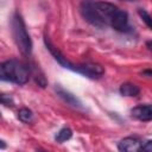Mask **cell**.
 <instances>
[{
  "label": "cell",
  "mask_w": 152,
  "mask_h": 152,
  "mask_svg": "<svg viewBox=\"0 0 152 152\" xmlns=\"http://www.w3.org/2000/svg\"><path fill=\"white\" fill-rule=\"evenodd\" d=\"M120 94L124 95V96H129V97H133V96H137L139 95L140 93V89L138 86H135L134 83H129V82H126V83H122L120 86Z\"/></svg>",
  "instance_id": "obj_11"
},
{
  "label": "cell",
  "mask_w": 152,
  "mask_h": 152,
  "mask_svg": "<svg viewBox=\"0 0 152 152\" xmlns=\"http://www.w3.org/2000/svg\"><path fill=\"white\" fill-rule=\"evenodd\" d=\"M44 43H45L46 49L50 51V53L53 56V58H55L61 65H63L64 68L70 69V70H72V71H76V65H77V64H72L71 62H69V61L66 59V57H64V55L50 42V39H49L46 36H45V38H44Z\"/></svg>",
  "instance_id": "obj_6"
},
{
  "label": "cell",
  "mask_w": 152,
  "mask_h": 152,
  "mask_svg": "<svg viewBox=\"0 0 152 152\" xmlns=\"http://www.w3.org/2000/svg\"><path fill=\"white\" fill-rule=\"evenodd\" d=\"M18 119L24 124H30L33 120V113L28 108H21L18 112Z\"/></svg>",
  "instance_id": "obj_12"
},
{
  "label": "cell",
  "mask_w": 152,
  "mask_h": 152,
  "mask_svg": "<svg viewBox=\"0 0 152 152\" xmlns=\"http://www.w3.org/2000/svg\"><path fill=\"white\" fill-rule=\"evenodd\" d=\"M138 13H139L140 18L142 19V21L147 25V27L152 30V18H151V15H150L145 10H142V8H139V10H138Z\"/></svg>",
  "instance_id": "obj_14"
},
{
  "label": "cell",
  "mask_w": 152,
  "mask_h": 152,
  "mask_svg": "<svg viewBox=\"0 0 152 152\" xmlns=\"http://www.w3.org/2000/svg\"><path fill=\"white\" fill-rule=\"evenodd\" d=\"M56 93H57V95H58L64 102H66L68 104H70V106H72V107H75V108H81V107H82L81 101H80L74 94H71L70 91L65 90V89L62 88L61 86H57V87H56Z\"/></svg>",
  "instance_id": "obj_10"
},
{
  "label": "cell",
  "mask_w": 152,
  "mask_h": 152,
  "mask_svg": "<svg viewBox=\"0 0 152 152\" xmlns=\"http://www.w3.org/2000/svg\"><path fill=\"white\" fill-rule=\"evenodd\" d=\"M141 150L146 151V152H152V140L145 141V144L141 145Z\"/></svg>",
  "instance_id": "obj_15"
},
{
  "label": "cell",
  "mask_w": 152,
  "mask_h": 152,
  "mask_svg": "<svg viewBox=\"0 0 152 152\" xmlns=\"http://www.w3.org/2000/svg\"><path fill=\"white\" fill-rule=\"evenodd\" d=\"M146 46L148 48V50H151V51H152V40H148V42L146 43Z\"/></svg>",
  "instance_id": "obj_17"
},
{
  "label": "cell",
  "mask_w": 152,
  "mask_h": 152,
  "mask_svg": "<svg viewBox=\"0 0 152 152\" xmlns=\"http://www.w3.org/2000/svg\"><path fill=\"white\" fill-rule=\"evenodd\" d=\"M127 1H135V0H127Z\"/></svg>",
  "instance_id": "obj_19"
},
{
  "label": "cell",
  "mask_w": 152,
  "mask_h": 152,
  "mask_svg": "<svg viewBox=\"0 0 152 152\" xmlns=\"http://www.w3.org/2000/svg\"><path fill=\"white\" fill-rule=\"evenodd\" d=\"M1 80L15 84H25L28 81V68L18 59H10L1 64Z\"/></svg>",
  "instance_id": "obj_1"
},
{
  "label": "cell",
  "mask_w": 152,
  "mask_h": 152,
  "mask_svg": "<svg viewBox=\"0 0 152 152\" xmlns=\"http://www.w3.org/2000/svg\"><path fill=\"white\" fill-rule=\"evenodd\" d=\"M1 102L2 104L5 106H13V101L10 96H6V95H1Z\"/></svg>",
  "instance_id": "obj_16"
},
{
  "label": "cell",
  "mask_w": 152,
  "mask_h": 152,
  "mask_svg": "<svg viewBox=\"0 0 152 152\" xmlns=\"http://www.w3.org/2000/svg\"><path fill=\"white\" fill-rule=\"evenodd\" d=\"M142 75H150V76H152V70H145L142 72Z\"/></svg>",
  "instance_id": "obj_18"
},
{
  "label": "cell",
  "mask_w": 152,
  "mask_h": 152,
  "mask_svg": "<svg viewBox=\"0 0 152 152\" xmlns=\"http://www.w3.org/2000/svg\"><path fill=\"white\" fill-rule=\"evenodd\" d=\"M109 26L112 28H114L115 31H119V32L127 31V28H128V15H127V13L119 8V11L115 13L114 18L112 19Z\"/></svg>",
  "instance_id": "obj_7"
},
{
  "label": "cell",
  "mask_w": 152,
  "mask_h": 152,
  "mask_svg": "<svg viewBox=\"0 0 152 152\" xmlns=\"http://www.w3.org/2000/svg\"><path fill=\"white\" fill-rule=\"evenodd\" d=\"M94 5H95V8H96L101 20L103 21V24L106 26H109L115 13L119 11V7H116L115 5L107 2V1H94Z\"/></svg>",
  "instance_id": "obj_4"
},
{
  "label": "cell",
  "mask_w": 152,
  "mask_h": 152,
  "mask_svg": "<svg viewBox=\"0 0 152 152\" xmlns=\"http://www.w3.org/2000/svg\"><path fill=\"white\" fill-rule=\"evenodd\" d=\"M141 142L139 139L137 138H133V137H127V138H124L119 145H118V148L120 151H124V152H137L139 150H141Z\"/></svg>",
  "instance_id": "obj_9"
},
{
  "label": "cell",
  "mask_w": 152,
  "mask_h": 152,
  "mask_svg": "<svg viewBox=\"0 0 152 152\" xmlns=\"http://www.w3.org/2000/svg\"><path fill=\"white\" fill-rule=\"evenodd\" d=\"M134 119L139 121H151L152 120V104H140L131 110Z\"/></svg>",
  "instance_id": "obj_8"
},
{
  "label": "cell",
  "mask_w": 152,
  "mask_h": 152,
  "mask_svg": "<svg viewBox=\"0 0 152 152\" xmlns=\"http://www.w3.org/2000/svg\"><path fill=\"white\" fill-rule=\"evenodd\" d=\"M11 26H12V36H13V39H14L18 49L20 50V52L23 55L30 56L31 51H32V42L26 31L24 20L19 13H14V15L12 18Z\"/></svg>",
  "instance_id": "obj_2"
},
{
  "label": "cell",
  "mask_w": 152,
  "mask_h": 152,
  "mask_svg": "<svg viewBox=\"0 0 152 152\" xmlns=\"http://www.w3.org/2000/svg\"><path fill=\"white\" fill-rule=\"evenodd\" d=\"M71 135H72L71 129H70L69 127H63L62 129L58 131V133L56 134L55 139H56L57 142H64V141L69 140V139L71 138Z\"/></svg>",
  "instance_id": "obj_13"
},
{
  "label": "cell",
  "mask_w": 152,
  "mask_h": 152,
  "mask_svg": "<svg viewBox=\"0 0 152 152\" xmlns=\"http://www.w3.org/2000/svg\"><path fill=\"white\" fill-rule=\"evenodd\" d=\"M76 72L87 76L89 78H99L104 74L103 68L95 63H83L76 65Z\"/></svg>",
  "instance_id": "obj_5"
},
{
  "label": "cell",
  "mask_w": 152,
  "mask_h": 152,
  "mask_svg": "<svg viewBox=\"0 0 152 152\" xmlns=\"http://www.w3.org/2000/svg\"><path fill=\"white\" fill-rule=\"evenodd\" d=\"M81 14L82 17L89 23L91 24L93 26H96V27H104L106 25L103 24V21L101 20L96 8H95V5H94V0H83L81 2Z\"/></svg>",
  "instance_id": "obj_3"
}]
</instances>
